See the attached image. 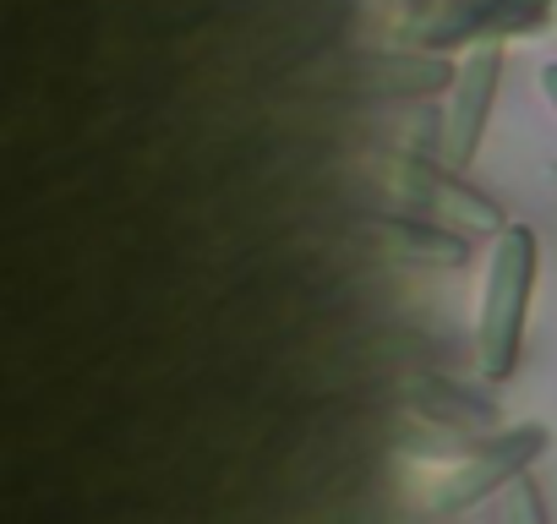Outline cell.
Listing matches in <instances>:
<instances>
[{"mask_svg": "<svg viewBox=\"0 0 557 524\" xmlns=\"http://www.w3.org/2000/svg\"><path fill=\"white\" fill-rule=\"evenodd\" d=\"M530 296H535V235L524 224H503L486 257L481 279V307H475V366L481 377L503 383L519 366L524 350V323H530Z\"/></svg>", "mask_w": 557, "mask_h": 524, "instance_id": "obj_1", "label": "cell"}, {"mask_svg": "<svg viewBox=\"0 0 557 524\" xmlns=\"http://www.w3.org/2000/svg\"><path fill=\"white\" fill-rule=\"evenodd\" d=\"M552 12V0H426L405 23V39L421 50L448 45H497L503 34H530Z\"/></svg>", "mask_w": 557, "mask_h": 524, "instance_id": "obj_2", "label": "cell"}, {"mask_svg": "<svg viewBox=\"0 0 557 524\" xmlns=\"http://www.w3.org/2000/svg\"><path fill=\"white\" fill-rule=\"evenodd\" d=\"M497 83H503V45H470L459 55L454 77H448L443 132H437V148H443L448 170L475 164L486 121H492V104H497Z\"/></svg>", "mask_w": 557, "mask_h": 524, "instance_id": "obj_3", "label": "cell"}, {"mask_svg": "<svg viewBox=\"0 0 557 524\" xmlns=\"http://www.w3.org/2000/svg\"><path fill=\"white\" fill-rule=\"evenodd\" d=\"M535 453H541V426H524V432L492 437L470 464H459V470L432 491V502H437V508H465V502L486 497L492 486H508L513 475H524V464H530Z\"/></svg>", "mask_w": 557, "mask_h": 524, "instance_id": "obj_4", "label": "cell"}, {"mask_svg": "<svg viewBox=\"0 0 557 524\" xmlns=\"http://www.w3.org/2000/svg\"><path fill=\"white\" fill-rule=\"evenodd\" d=\"M497 524H552L546 519V502L535 491L530 475H513L503 491H497Z\"/></svg>", "mask_w": 557, "mask_h": 524, "instance_id": "obj_5", "label": "cell"}, {"mask_svg": "<svg viewBox=\"0 0 557 524\" xmlns=\"http://www.w3.org/2000/svg\"><path fill=\"white\" fill-rule=\"evenodd\" d=\"M541 93H546V104H552V115H557V61L541 66Z\"/></svg>", "mask_w": 557, "mask_h": 524, "instance_id": "obj_6", "label": "cell"}]
</instances>
